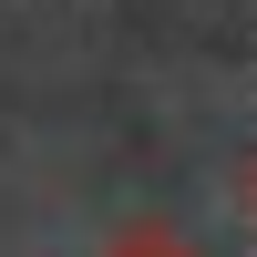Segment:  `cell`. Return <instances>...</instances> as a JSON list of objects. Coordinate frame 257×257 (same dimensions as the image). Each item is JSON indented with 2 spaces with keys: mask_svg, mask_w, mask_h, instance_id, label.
Instances as JSON below:
<instances>
[{
  "mask_svg": "<svg viewBox=\"0 0 257 257\" xmlns=\"http://www.w3.org/2000/svg\"><path fill=\"white\" fill-rule=\"evenodd\" d=\"M237 196H247V226H257V155H247V175H237Z\"/></svg>",
  "mask_w": 257,
  "mask_h": 257,
  "instance_id": "2",
  "label": "cell"
},
{
  "mask_svg": "<svg viewBox=\"0 0 257 257\" xmlns=\"http://www.w3.org/2000/svg\"><path fill=\"white\" fill-rule=\"evenodd\" d=\"M103 257H196V237H185L175 216H123V226H113V247H103Z\"/></svg>",
  "mask_w": 257,
  "mask_h": 257,
  "instance_id": "1",
  "label": "cell"
}]
</instances>
